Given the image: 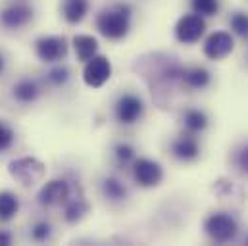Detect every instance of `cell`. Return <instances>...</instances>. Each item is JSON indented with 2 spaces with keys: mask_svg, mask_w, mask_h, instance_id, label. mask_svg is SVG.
<instances>
[{
  "mask_svg": "<svg viewBox=\"0 0 248 246\" xmlns=\"http://www.w3.org/2000/svg\"><path fill=\"white\" fill-rule=\"evenodd\" d=\"M73 48L81 62H89L93 56L98 54V41L91 35H75L73 37Z\"/></svg>",
  "mask_w": 248,
  "mask_h": 246,
  "instance_id": "14",
  "label": "cell"
},
{
  "mask_svg": "<svg viewBox=\"0 0 248 246\" xmlns=\"http://www.w3.org/2000/svg\"><path fill=\"white\" fill-rule=\"evenodd\" d=\"M235 164H237L239 171L248 177V142L239 148V152H237V156H235Z\"/></svg>",
  "mask_w": 248,
  "mask_h": 246,
  "instance_id": "26",
  "label": "cell"
},
{
  "mask_svg": "<svg viewBox=\"0 0 248 246\" xmlns=\"http://www.w3.org/2000/svg\"><path fill=\"white\" fill-rule=\"evenodd\" d=\"M52 233V227L48 221H39L33 229H31V237L37 241V243H45Z\"/></svg>",
  "mask_w": 248,
  "mask_h": 246,
  "instance_id": "23",
  "label": "cell"
},
{
  "mask_svg": "<svg viewBox=\"0 0 248 246\" xmlns=\"http://www.w3.org/2000/svg\"><path fill=\"white\" fill-rule=\"evenodd\" d=\"M181 79L186 87L190 89H206L210 83H212V75L206 67H200V65H194V67H186L181 71Z\"/></svg>",
  "mask_w": 248,
  "mask_h": 246,
  "instance_id": "13",
  "label": "cell"
},
{
  "mask_svg": "<svg viewBox=\"0 0 248 246\" xmlns=\"http://www.w3.org/2000/svg\"><path fill=\"white\" fill-rule=\"evenodd\" d=\"M12 245V235L8 231H2L0 229V246H8Z\"/></svg>",
  "mask_w": 248,
  "mask_h": 246,
  "instance_id": "28",
  "label": "cell"
},
{
  "mask_svg": "<svg viewBox=\"0 0 248 246\" xmlns=\"http://www.w3.org/2000/svg\"><path fill=\"white\" fill-rule=\"evenodd\" d=\"M206 31V21L202 15L198 14H185L183 17H179L177 25H175V39L183 45H192L196 41H200V37Z\"/></svg>",
  "mask_w": 248,
  "mask_h": 246,
  "instance_id": "6",
  "label": "cell"
},
{
  "mask_svg": "<svg viewBox=\"0 0 248 246\" xmlns=\"http://www.w3.org/2000/svg\"><path fill=\"white\" fill-rule=\"evenodd\" d=\"M69 200V183L65 179H52L39 192V202L43 206H60Z\"/></svg>",
  "mask_w": 248,
  "mask_h": 246,
  "instance_id": "10",
  "label": "cell"
},
{
  "mask_svg": "<svg viewBox=\"0 0 248 246\" xmlns=\"http://www.w3.org/2000/svg\"><path fill=\"white\" fill-rule=\"evenodd\" d=\"M39 94H41V87H39L35 81H31V79H21V81L16 83V87H14V98H16L17 102H21V104H31V102H35V100L39 98Z\"/></svg>",
  "mask_w": 248,
  "mask_h": 246,
  "instance_id": "15",
  "label": "cell"
},
{
  "mask_svg": "<svg viewBox=\"0 0 248 246\" xmlns=\"http://www.w3.org/2000/svg\"><path fill=\"white\" fill-rule=\"evenodd\" d=\"M142 112H144V104L135 94H124L116 102V118L124 125H131V123L139 122Z\"/></svg>",
  "mask_w": 248,
  "mask_h": 246,
  "instance_id": "8",
  "label": "cell"
},
{
  "mask_svg": "<svg viewBox=\"0 0 248 246\" xmlns=\"http://www.w3.org/2000/svg\"><path fill=\"white\" fill-rule=\"evenodd\" d=\"M87 12H89V0H65L63 2V17L67 23L83 21Z\"/></svg>",
  "mask_w": 248,
  "mask_h": 246,
  "instance_id": "16",
  "label": "cell"
},
{
  "mask_svg": "<svg viewBox=\"0 0 248 246\" xmlns=\"http://www.w3.org/2000/svg\"><path fill=\"white\" fill-rule=\"evenodd\" d=\"M112 77V63L106 56H93L89 62H85L83 67V81L91 89H100L108 79Z\"/></svg>",
  "mask_w": 248,
  "mask_h": 246,
  "instance_id": "4",
  "label": "cell"
},
{
  "mask_svg": "<svg viewBox=\"0 0 248 246\" xmlns=\"http://www.w3.org/2000/svg\"><path fill=\"white\" fill-rule=\"evenodd\" d=\"M12 142H14V133H12V129H10L6 123L0 122V152H2V150H8V148L12 146Z\"/></svg>",
  "mask_w": 248,
  "mask_h": 246,
  "instance_id": "27",
  "label": "cell"
},
{
  "mask_svg": "<svg viewBox=\"0 0 248 246\" xmlns=\"http://www.w3.org/2000/svg\"><path fill=\"white\" fill-rule=\"evenodd\" d=\"M208 122L210 120H208L206 112L196 110V108L186 110L185 116H183V125H185V129L188 133H202L208 127Z\"/></svg>",
  "mask_w": 248,
  "mask_h": 246,
  "instance_id": "17",
  "label": "cell"
},
{
  "mask_svg": "<svg viewBox=\"0 0 248 246\" xmlns=\"http://www.w3.org/2000/svg\"><path fill=\"white\" fill-rule=\"evenodd\" d=\"M102 192L106 198L114 200V202H120V200H125L127 198V188L125 184L116 179V177H106L104 183H102Z\"/></svg>",
  "mask_w": 248,
  "mask_h": 246,
  "instance_id": "19",
  "label": "cell"
},
{
  "mask_svg": "<svg viewBox=\"0 0 248 246\" xmlns=\"http://www.w3.org/2000/svg\"><path fill=\"white\" fill-rule=\"evenodd\" d=\"M229 25H231V31L237 35V37H243L248 39V14L247 12H235L229 19Z\"/></svg>",
  "mask_w": 248,
  "mask_h": 246,
  "instance_id": "22",
  "label": "cell"
},
{
  "mask_svg": "<svg viewBox=\"0 0 248 246\" xmlns=\"http://www.w3.org/2000/svg\"><path fill=\"white\" fill-rule=\"evenodd\" d=\"M4 65H6V62H4V56L0 54V75H2V71H4Z\"/></svg>",
  "mask_w": 248,
  "mask_h": 246,
  "instance_id": "29",
  "label": "cell"
},
{
  "mask_svg": "<svg viewBox=\"0 0 248 246\" xmlns=\"http://www.w3.org/2000/svg\"><path fill=\"white\" fill-rule=\"evenodd\" d=\"M19 210V200L16 194L4 190L0 192V221H8L12 219Z\"/></svg>",
  "mask_w": 248,
  "mask_h": 246,
  "instance_id": "18",
  "label": "cell"
},
{
  "mask_svg": "<svg viewBox=\"0 0 248 246\" xmlns=\"http://www.w3.org/2000/svg\"><path fill=\"white\" fill-rule=\"evenodd\" d=\"M33 17V10L27 6V4H10L8 8L2 10L0 14V23L8 29H19L23 25H27Z\"/></svg>",
  "mask_w": 248,
  "mask_h": 246,
  "instance_id": "11",
  "label": "cell"
},
{
  "mask_svg": "<svg viewBox=\"0 0 248 246\" xmlns=\"http://www.w3.org/2000/svg\"><path fill=\"white\" fill-rule=\"evenodd\" d=\"M116 158L120 164H129L133 158H135V148L127 142H120L116 144Z\"/></svg>",
  "mask_w": 248,
  "mask_h": 246,
  "instance_id": "25",
  "label": "cell"
},
{
  "mask_svg": "<svg viewBox=\"0 0 248 246\" xmlns=\"http://www.w3.org/2000/svg\"><path fill=\"white\" fill-rule=\"evenodd\" d=\"M133 177H135L137 184L150 188V186L160 184V181L164 179V171L158 162L148 160V158H139L133 164Z\"/></svg>",
  "mask_w": 248,
  "mask_h": 246,
  "instance_id": "7",
  "label": "cell"
},
{
  "mask_svg": "<svg viewBox=\"0 0 248 246\" xmlns=\"http://www.w3.org/2000/svg\"><path fill=\"white\" fill-rule=\"evenodd\" d=\"M10 175L21 184L31 186L45 177V166L35 158H17L10 164Z\"/></svg>",
  "mask_w": 248,
  "mask_h": 246,
  "instance_id": "3",
  "label": "cell"
},
{
  "mask_svg": "<svg viewBox=\"0 0 248 246\" xmlns=\"http://www.w3.org/2000/svg\"><path fill=\"white\" fill-rule=\"evenodd\" d=\"M190 6H192V12L202 15V17L216 15L217 10H219V2L217 0H190Z\"/></svg>",
  "mask_w": 248,
  "mask_h": 246,
  "instance_id": "21",
  "label": "cell"
},
{
  "mask_svg": "<svg viewBox=\"0 0 248 246\" xmlns=\"http://www.w3.org/2000/svg\"><path fill=\"white\" fill-rule=\"evenodd\" d=\"M247 245H248V235H247Z\"/></svg>",
  "mask_w": 248,
  "mask_h": 246,
  "instance_id": "30",
  "label": "cell"
},
{
  "mask_svg": "<svg viewBox=\"0 0 248 246\" xmlns=\"http://www.w3.org/2000/svg\"><path fill=\"white\" fill-rule=\"evenodd\" d=\"M235 48V39L227 31H214L212 35L206 37L204 41V56L208 60H223L227 58Z\"/></svg>",
  "mask_w": 248,
  "mask_h": 246,
  "instance_id": "5",
  "label": "cell"
},
{
  "mask_svg": "<svg viewBox=\"0 0 248 246\" xmlns=\"http://www.w3.org/2000/svg\"><path fill=\"white\" fill-rule=\"evenodd\" d=\"M85 214H87V202L81 200V198H77V200H71V202L65 206L63 217H65L67 223H75V221H79Z\"/></svg>",
  "mask_w": 248,
  "mask_h": 246,
  "instance_id": "20",
  "label": "cell"
},
{
  "mask_svg": "<svg viewBox=\"0 0 248 246\" xmlns=\"http://www.w3.org/2000/svg\"><path fill=\"white\" fill-rule=\"evenodd\" d=\"M171 152H173V156H175L177 160H181V162H192V160H196L198 154H200V144H198V140H196L192 135H183V137H179V138L173 142Z\"/></svg>",
  "mask_w": 248,
  "mask_h": 246,
  "instance_id": "12",
  "label": "cell"
},
{
  "mask_svg": "<svg viewBox=\"0 0 248 246\" xmlns=\"http://www.w3.org/2000/svg\"><path fill=\"white\" fill-rule=\"evenodd\" d=\"M131 14L133 8L129 4H116L110 10H104L96 17V27L98 31L110 39V41H120L129 33L131 27Z\"/></svg>",
  "mask_w": 248,
  "mask_h": 246,
  "instance_id": "1",
  "label": "cell"
},
{
  "mask_svg": "<svg viewBox=\"0 0 248 246\" xmlns=\"http://www.w3.org/2000/svg\"><path fill=\"white\" fill-rule=\"evenodd\" d=\"M67 79H69V69H67L65 65H58V67L50 69V73H48V81H50L52 85H56V87L65 85Z\"/></svg>",
  "mask_w": 248,
  "mask_h": 246,
  "instance_id": "24",
  "label": "cell"
},
{
  "mask_svg": "<svg viewBox=\"0 0 248 246\" xmlns=\"http://www.w3.org/2000/svg\"><path fill=\"white\" fill-rule=\"evenodd\" d=\"M204 231L206 235L217 243V245H225L229 241H233L239 233V223L237 219L227 214V212H214L206 217L204 221Z\"/></svg>",
  "mask_w": 248,
  "mask_h": 246,
  "instance_id": "2",
  "label": "cell"
},
{
  "mask_svg": "<svg viewBox=\"0 0 248 246\" xmlns=\"http://www.w3.org/2000/svg\"><path fill=\"white\" fill-rule=\"evenodd\" d=\"M35 50L43 62H58L67 54V41L63 37H41Z\"/></svg>",
  "mask_w": 248,
  "mask_h": 246,
  "instance_id": "9",
  "label": "cell"
}]
</instances>
